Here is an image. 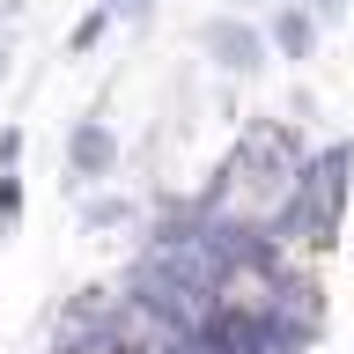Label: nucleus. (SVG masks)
<instances>
[{
  "label": "nucleus",
  "mask_w": 354,
  "mask_h": 354,
  "mask_svg": "<svg viewBox=\"0 0 354 354\" xmlns=\"http://www.w3.org/2000/svg\"><path fill=\"white\" fill-rule=\"evenodd\" d=\"M8 74H15V30L0 22V82H8Z\"/></svg>",
  "instance_id": "9d476101"
},
{
  "label": "nucleus",
  "mask_w": 354,
  "mask_h": 354,
  "mask_svg": "<svg viewBox=\"0 0 354 354\" xmlns=\"http://www.w3.org/2000/svg\"><path fill=\"white\" fill-rule=\"evenodd\" d=\"M199 52H207V66H214L221 82H251V74H266V59H273V37H266V22L229 8V15L199 22Z\"/></svg>",
  "instance_id": "f03ea898"
},
{
  "label": "nucleus",
  "mask_w": 354,
  "mask_h": 354,
  "mask_svg": "<svg viewBox=\"0 0 354 354\" xmlns=\"http://www.w3.org/2000/svg\"><path fill=\"white\" fill-rule=\"evenodd\" d=\"M288 118H317V96L310 88H288Z\"/></svg>",
  "instance_id": "1a4fd4ad"
},
{
  "label": "nucleus",
  "mask_w": 354,
  "mask_h": 354,
  "mask_svg": "<svg viewBox=\"0 0 354 354\" xmlns=\"http://www.w3.org/2000/svg\"><path fill=\"white\" fill-rule=\"evenodd\" d=\"M140 221H148V199L111 192V185L82 192V236H118V229H140Z\"/></svg>",
  "instance_id": "39448f33"
},
{
  "label": "nucleus",
  "mask_w": 354,
  "mask_h": 354,
  "mask_svg": "<svg viewBox=\"0 0 354 354\" xmlns=\"http://www.w3.org/2000/svg\"><path fill=\"white\" fill-rule=\"evenodd\" d=\"M22 170H0V236H15V221H22Z\"/></svg>",
  "instance_id": "0eeeda50"
},
{
  "label": "nucleus",
  "mask_w": 354,
  "mask_h": 354,
  "mask_svg": "<svg viewBox=\"0 0 354 354\" xmlns=\"http://www.w3.org/2000/svg\"><path fill=\"white\" fill-rule=\"evenodd\" d=\"M118 162H126L118 126H111V118H96V111H82V118L66 126V199H82V192H96V185H111V177H118Z\"/></svg>",
  "instance_id": "7ed1b4c3"
},
{
  "label": "nucleus",
  "mask_w": 354,
  "mask_h": 354,
  "mask_svg": "<svg viewBox=\"0 0 354 354\" xmlns=\"http://www.w3.org/2000/svg\"><path fill=\"white\" fill-rule=\"evenodd\" d=\"M22 148H30V126H22V118H8V126H0V170H15Z\"/></svg>",
  "instance_id": "6e6552de"
},
{
  "label": "nucleus",
  "mask_w": 354,
  "mask_h": 354,
  "mask_svg": "<svg viewBox=\"0 0 354 354\" xmlns=\"http://www.w3.org/2000/svg\"><path fill=\"white\" fill-rule=\"evenodd\" d=\"M347 185H354V140H332V148H317L303 162V177H295V192H288V207L273 214V229L266 236H303V243H339V214H347Z\"/></svg>",
  "instance_id": "f257e3e1"
},
{
  "label": "nucleus",
  "mask_w": 354,
  "mask_h": 354,
  "mask_svg": "<svg viewBox=\"0 0 354 354\" xmlns=\"http://www.w3.org/2000/svg\"><path fill=\"white\" fill-rule=\"evenodd\" d=\"M111 8H118V22H148V8H155V0H111Z\"/></svg>",
  "instance_id": "9b49d317"
},
{
  "label": "nucleus",
  "mask_w": 354,
  "mask_h": 354,
  "mask_svg": "<svg viewBox=\"0 0 354 354\" xmlns=\"http://www.w3.org/2000/svg\"><path fill=\"white\" fill-rule=\"evenodd\" d=\"M266 37L281 59H317V44H325V15L310 8V0H273V15H266Z\"/></svg>",
  "instance_id": "20e7f679"
},
{
  "label": "nucleus",
  "mask_w": 354,
  "mask_h": 354,
  "mask_svg": "<svg viewBox=\"0 0 354 354\" xmlns=\"http://www.w3.org/2000/svg\"><path fill=\"white\" fill-rule=\"evenodd\" d=\"M111 22H118V8H111V0L82 8V15H74V30H66V59H82V52H96V44L111 37Z\"/></svg>",
  "instance_id": "423d86ee"
},
{
  "label": "nucleus",
  "mask_w": 354,
  "mask_h": 354,
  "mask_svg": "<svg viewBox=\"0 0 354 354\" xmlns=\"http://www.w3.org/2000/svg\"><path fill=\"white\" fill-rule=\"evenodd\" d=\"M236 8H259V0H236Z\"/></svg>",
  "instance_id": "ddd939ff"
},
{
  "label": "nucleus",
  "mask_w": 354,
  "mask_h": 354,
  "mask_svg": "<svg viewBox=\"0 0 354 354\" xmlns=\"http://www.w3.org/2000/svg\"><path fill=\"white\" fill-rule=\"evenodd\" d=\"M310 8H317V15H325L332 30H339V22H347V0H310Z\"/></svg>",
  "instance_id": "f8f14e48"
}]
</instances>
